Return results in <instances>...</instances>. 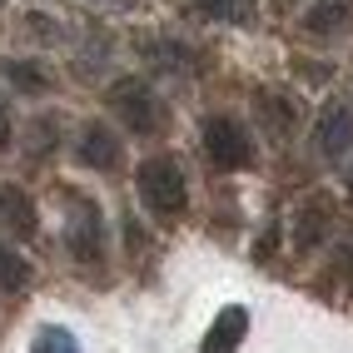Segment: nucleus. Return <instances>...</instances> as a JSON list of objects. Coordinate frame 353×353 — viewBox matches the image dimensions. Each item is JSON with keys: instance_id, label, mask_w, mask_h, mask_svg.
Masks as SVG:
<instances>
[{"instance_id": "5", "label": "nucleus", "mask_w": 353, "mask_h": 353, "mask_svg": "<svg viewBox=\"0 0 353 353\" xmlns=\"http://www.w3.org/2000/svg\"><path fill=\"white\" fill-rule=\"evenodd\" d=\"M353 150V105L348 100H328L314 120V154L323 164H339Z\"/></svg>"}, {"instance_id": "21", "label": "nucleus", "mask_w": 353, "mask_h": 353, "mask_svg": "<svg viewBox=\"0 0 353 353\" xmlns=\"http://www.w3.org/2000/svg\"><path fill=\"white\" fill-rule=\"evenodd\" d=\"M348 190H353V164H348Z\"/></svg>"}, {"instance_id": "18", "label": "nucleus", "mask_w": 353, "mask_h": 353, "mask_svg": "<svg viewBox=\"0 0 353 353\" xmlns=\"http://www.w3.org/2000/svg\"><path fill=\"white\" fill-rule=\"evenodd\" d=\"M10 139H15V120H10V105L0 100V154L10 150Z\"/></svg>"}, {"instance_id": "1", "label": "nucleus", "mask_w": 353, "mask_h": 353, "mask_svg": "<svg viewBox=\"0 0 353 353\" xmlns=\"http://www.w3.org/2000/svg\"><path fill=\"white\" fill-rule=\"evenodd\" d=\"M134 184H139V199H145V209L154 219H179L184 209H190V184H184L179 164L170 154H150L139 164Z\"/></svg>"}, {"instance_id": "3", "label": "nucleus", "mask_w": 353, "mask_h": 353, "mask_svg": "<svg viewBox=\"0 0 353 353\" xmlns=\"http://www.w3.org/2000/svg\"><path fill=\"white\" fill-rule=\"evenodd\" d=\"M105 100H110V110L120 114V125H125L130 134H159L164 120H170V114H164V100L154 95L145 80H134V75L114 80Z\"/></svg>"}, {"instance_id": "8", "label": "nucleus", "mask_w": 353, "mask_h": 353, "mask_svg": "<svg viewBox=\"0 0 353 353\" xmlns=\"http://www.w3.org/2000/svg\"><path fill=\"white\" fill-rule=\"evenodd\" d=\"M353 30V0H319V6L303 15V35L319 45H334Z\"/></svg>"}, {"instance_id": "14", "label": "nucleus", "mask_w": 353, "mask_h": 353, "mask_svg": "<svg viewBox=\"0 0 353 353\" xmlns=\"http://www.w3.org/2000/svg\"><path fill=\"white\" fill-rule=\"evenodd\" d=\"M26 284H30V264H26L10 244H0V289H6V294H20Z\"/></svg>"}, {"instance_id": "9", "label": "nucleus", "mask_w": 353, "mask_h": 353, "mask_svg": "<svg viewBox=\"0 0 353 353\" xmlns=\"http://www.w3.org/2000/svg\"><path fill=\"white\" fill-rule=\"evenodd\" d=\"M139 60L159 75H194V50L170 35H139Z\"/></svg>"}, {"instance_id": "2", "label": "nucleus", "mask_w": 353, "mask_h": 353, "mask_svg": "<svg viewBox=\"0 0 353 353\" xmlns=\"http://www.w3.org/2000/svg\"><path fill=\"white\" fill-rule=\"evenodd\" d=\"M65 249L75 264L105 259V214L90 194H65Z\"/></svg>"}, {"instance_id": "15", "label": "nucleus", "mask_w": 353, "mask_h": 353, "mask_svg": "<svg viewBox=\"0 0 353 353\" xmlns=\"http://www.w3.org/2000/svg\"><path fill=\"white\" fill-rule=\"evenodd\" d=\"M30 353H80V339L60 323H45L35 334V343H30Z\"/></svg>"}, {"instance_id": "12", "label": "nucleus", "mask_w": 353, "mask_h": 353, "mask_svg": "<svg viewBox=\"0 0 353 353\" xmlns=\"http://www.w3.org/2000/svg\"><path fill=\"white\" fill-rule=\"evenodd\" d=\"M254 110H259V125L269 130V139H289L294 125H299V105H294V95H284V90H259Z\"/></svg>"}, {"instance_id": "13", "label": "nucleus", "mask_w": 353, "mask_h": 353, "mask_svg": "<svg viewBox=\"0 0 353 353\" xmlns=\"http://www.w3.org/2000/svg\"><path fill=\"white\" fill-rule=\"evenodd\" d=\"M0 70H6V80L15 90H26V95H45V90H50V75H45V65H35V60H6Z\"/></svg>"}, {"instance_id": "10", "label": "nucleus", "mask_w": 353, "mask_h": 353, "mask_svg": "<svg viewBox=\"0 0 353 353\" xmlns=\"http://www.w3.org/2000/svg\"><path fill=\"white\" fill-rule=\"evenodd\" d=\"M0 229H6L10 239H35L40 234L35 199L20 190V184H0Z\"/></svg>"}, {"instance_id": "17", "label": "nucleus", "mask_w": 353, "mask_h": 353, "mask_svg": "<svg viewBox=\"0 0 353 353\" xmlns=\"http://www.w3.org/2000/svg\"><path fill=\"white\" fill-rule=\"evenodd\" d=\"M50 139H55V125L50 120H35V130H30V154H50Z\"/></svg>"}, {"instance_id": "7", "label": "nucleus", "mask_w": 353, "mask_h": 353, "mask_svg": "<svg viewBox=\"0 0 353 353\" xmlns=\"http://www.w3.org/2000/svg\"><path fill=\"white\" fill-rule=\"evenodd\" d=\"M334 214H339V209H334L328 194H309L299 204V214H294V249L299 254H314L328 234H334Z\"/></svg>"}, {"instance_id": "6", "label": "nucleus", "mask_w": 353, "mask_h": 353, "mask_svg": "<svg viewBox=\"0 0 353 353\" xmlns=\"http://www.w3.org/2000/svg\"><path fill=\"white\" fill-rule=\"evenodd\" d=\"M75 159L85 164V170H100V174L120 170V159H125V150H120V134H114L110 125H100V120L80 125V134H75Z\"/></svg>"}, {"instance_id": "11", "label": "nucleus", "mask_w": 353, "mask_h": 353, "mask_svg": "<svg viewBox=\"0 0 353 353\" xmlns=\"http://www.w3.org/2000/svg\"><path fill=\"white\" fill-rule=\"evenodd\" d=\"M244 334H249V309L244 303H224V309L214 314V323L204 328L199 353H234L244 343Z\"/></svg>"}, {"instance_id": "19", "label": "nucleus", "mask_w": 353, "mask_h": 353, "mask_svg": "<svg viewBox=\"0 0 353 353\" xmlns=\"http://www.w3.org/2000/svg\"><path fill=\"white\" fill-rule=\"evenodd\" d=\"M343 269H348V284H353V229H348V239H343Z\"/></svg>"}, {"instance_id": "4", "label": "nucleus", "mask_w": 353, "mask_h": 353, "mask_svg": "<svg viewBox=\"0 0 353 353\" xmlns=\"http://www.w3.org/2000/svg\"><path fill=\"white\" fill-rule=\"evenodd\" d=\"M204 150L219 170H249L254 164V139L234 114H209L204 120Z\"/></svg>"}, {"instance_id": "20", "label": "nucleus", "mask_w": 353, "mask_h": 353, "mask_svg": "<svg viewBox=\"0 0 353 353\" xmlns=\"http://www.w3.org/2000/svg\"><path fill=\"white\" fill-rule=\"evenodd\" d=\"M299 6V0H274V10H294Z\"/></svg>"}, {"instance_id": "16", "label": "nucleus", "mask_w": 353, "mask_h": 353, "mask_svg": "<svg viewBox=\"0 0 353 353\" xmlns=\"http://www.w3.org/2000/svg\"><path fill=\"white\" fill-rule=\"evenodd\" d=\"M194 10L199 15H209V20H239V0H194Z\"/></svg>"}]
</instances>
